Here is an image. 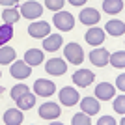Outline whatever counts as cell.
Returning <instances> with one entry per match:
<instances>
[{"instance_id": "7402d4cb", "label": "cell", "mask_w": 125, "mask_h": 125, "mask_svg": "<svg viewBox=\"0 0 125 125\" xmlns=\"http://www.w3.org/2000/svg\"><path fill=\"white\" fill-rule=\"evenodd\" d=\"M15 49L13 47H2L0 49V63L2 65H8V63L15 62Z\"/></svg>"}, {"instance_id": "e0dca14e", "label": "cell", "mask_w": 125, "mask_h": 125, "mask_svg": "<svg viewBox=\"0 0 125 125\" xmlns=\"http://www.w3.org/2000/svg\"><path fill=\"white\" fill-rule=\"evenodd\" d=\"M62 43H63V39H62L60 34H52V36L45 37V41H43V49L49 51V52H54V51H58V49L62 47Z\"/></svg>"}, {"instance_id": "d6986e66", "label": "cell", "mask_w": 125, "mask_h": 125, "mask_svg": "<svg viewBox=\"0 0 125 125\" xmlns=\"http://www.w3.org/2000/svg\"><path fill=\"white\" fill-rule=\"evenodd\" d=\"M123 10V0H104L103 2V11L108 15H116Z\"/></svg>"}, {"instance_id": "277c9868", "label": "cell", "mask_w": 125, "mask_h": 125, "mask_svg": "<svg viewBox=\"0 0 125 125\" xmlns=\"http://www.w3.org/2000/svg\"><path fill=\"white\" fill-rule=\"evenodd\" d=\"M45 71H47L49 75L58 77V75H63L67 71V63L63 62L62 58H51V60L45 62Z\"/></svg>"}, {"instance_id": "484cf974", "label": "cell", "mask_w": 125, "mask_h": 125, "mask_svg": "<svg viewBox=\"0 0 125 125\" xmlns=\"http://www.w3.org/2000/svg\"><path fill=\"white\" fill-rule=\"evenodd\" d=\"M28 92H30V90H28V86H24V84H17V86H13V90H11V99L17 101L21 95L28 94Z\"/></svg>"}, {"instance_id": "9c48e42d", "label": "cell", "mask_w": 125, "mask_h": 125, "mask_svg": "<svg viewBox=\"0 0 125 125\" xmlns=\"http://www.w3.org/2000/svg\"><path fill=\"white\" fill-rule=\"evenodd\" d=\"M60 114H62V110L56 103H45L39 106V116L43 120H56L60 118Z\"/></svg>"}, {"instance_id": "7a4b0ae2", "label": "cell", "mask_w": 125, "mask_h": 125, "mask_svg": "<svg viewBox=\"0 0 125 125\" xmlns=\"http://www.w3.org/2000/svg\"><path fill=\"white\" fill-rule=\"evenodd\" d=\"M63 54H65V58H67V62L75 63V65H78V63L84 62V51L82 47L78 45V43H67V47L63 49Z\"/></svg>"}, {"instance_id": "4fadbf2b", "label": "cell", "mask_w": 125, "mask_h": 125, "mask_svg": "<svg viewBox=\"0 0 125 125\" xmlns=\"http://www.w3.org/2000/svg\"><path fill=\"white\" fill-rule=\"evenodd\" d=\"M114 94H116V88L112 86V84H108V82H101L99 86L95 88V97H97V99H101V101L112 99V97H114Z\"/></svg>"}, {"instance_id": "6da1fadb", "label": "cell", "mask_w": 125, "mask_h": 125, "mask_svg": "<svg viewBox=\"0 0 125 125\" xmlns=\"http://www.w3.org/2000/svg\"><path fill=\"white\" fill-rule=\"evenodd\" d=\"M52 22H54V26L58 30L69 32V30H73V26H75V17L71 13H67V11H56V15L52 17Z\"/></svg>"}, {"instance_id": "d6a6232c", "label": "cell", "mask_w": 125, "mask_h": 125, "mask_svg": "<svg viewBox=\"0 0 125 125\" xmlns=\"http://www.w3.org/2000/svg\"><path fill=\"white\" fill-rule=\"evenodd\" d=\"M84 2H86V0H69V4H71V6H82Z\"/></svg>"}, {"instance_id": "f1b7e54d", "label": "cell", "mask_w": 125, "mask_h": 125, "mask_svg": "<svg viewBox=\"0 0 125 125\" xmlns=\"http://www.w3.org/2000/svg\"><path fill=\"white\" fill-rule=\"evenodd\" d=\"M114 110L118 114H125V95H120V97L114 101Z\"/></svg>"}, {"instance_id": "836d02e7", "label": "cell", "mask_w": 125, "mask_h": 125, "mask_svg": "<svg viewBox=\"0 0 125 125\" xmlns=\"http://www.w3.org/2000/svg\"><path fill=\"white\" fill-rule=\"evenodd\" d=\"M2 92H4V88H2V86H0V94H2Z\"/></svg>"}, {"instance_id": "ac0fdd59", "label": "cell", "mask_w": 125, "mask_h": 125, "mask_svg": "<svg viewBox=\"0 0 125 125\" xmlns=\"http://www.w3.org/2000/svg\"><path fill=\"white\" fill-rule=\"evenodd\" d=\"M24 62L28 63V65H39V63H43V51H39V49H28L24 54Z\"/></svg>"}, {"instance_id": "d4e9b609", "label": "cell", "mask_w": 125, "mask_h": 125, "mask_svg": "<svg viewBox=\"0 0 125 125\" xmlns=\"http://www.w3.org/2000/svg\"><path fill=\"white\" fill-rule=\"evenodd\" d=\"M108 63H112L114 67H120L123 69L125 67V52L120 51V52H114L112 56H108Z\"/></svg>"}, {"instance_id": "8fae6325", "label": "cell", "mask_w": 125, "mask_h": 125, "mask_svg": "<svg viewBox=\"0 0 125 125\" xmlns=\"http://www.w3.org/2000/svg\"><path fill=\"white\" fill-rule=\"evenodd\" d=\"M78 17H80V22H82V24H88V26L97 24V22L101 21V13L97 10H94V8H86V10H82Z\"/></svg>"}, {"instance_id": "f546056e", "label": "cell", "mask_w": 125, "mask_h": 125, "mask_svg": "<svg viewBox=\"0 0 125 125\" xmlns=\"http://www.w3.org/2000/svg\"><path fill=\"white\" fill-rule=\"evenodd\" d=\"M97 123L99 125H116V121H114V118H110V116H103Z\"/></svg>"}, {"instance_id": "83f0119b", "label": "cell", "mask_w": 125, "mask_h": 125, "mask_svg": "<svg viewBox=\"0 0 125 125\" xmlns=\"http://www.w3.org/2000/svg\"><path fill=\"white\" fill-rule=\"evenodd\" d=\"M92 121H90V116L88 114H75L73 120H71V125H90Z\"/></svg>"}, {"instance_id": "5b68a950", "label": "cell", "mask_w": 125, "mask_h": 125, "mask_svg": "<svg viewBox=\"0 0 125 125\" xmlns=\"http://www.w3.org/2000/svg\"><path fill=\"white\" fill-rule=\"evenodd\" d=\"M10 75L13 78L22 80V78H28L32 75V67L24 62V60H22V62H13V65L10 67Z\"/></svg>"}, {"instance_id": "52a82bcc", "label": "cell", "mask_w": 125, "mask_h": 125, "mask_svg": "<svg viewBox=\"0 0 125 125\" xmlns=\"http://www.w3.org/2000/svg\"><path fill=\"white\" fill-rule=\"evenodd\" d=\"M34 92H36L37 95H41V97H51V95L56 92V86H54V82H51V80L39 78V80L34 82Z\"/></svg>"}, {"instance_id": "44dd1931", "label": "cell", "mask_w": 125, "mask_h": 125, "mask_svg": "<svg viewBox=\"0 0 125 125\" xmlns=\"http://www.w3.org/2000/svg\"><path fill=\"white\" fill-rule=\"evenodd\" d=\"M15 103H17V106H19V108H21V110H30L32 106L36 104V95L28 92V94L21 95V97H19V99H17Z\"/></svg>"}, {"instance_id": "30bf717a", "label": "cell", "mask_w": 125, "mask_h": 125, "mask_svg": "<svg viewBox=\"0 0 125 125\" xmlns=\"http://www.w3.org/2000/svg\"><path fill=\"white\" fill-rule=\"evenodd\" d=\"M95 75L92 73V71H88V69H78L77 73L73 75V82L77 84V86H80V88H88L90 84L94 82Z\"/></svg>"}, {"instance_id": "5bb4252c", "label": "cell", "mask_w": 125, "mask_h": 125, "mask_svg": "<svg viewBox=\"0 0 125 125\" xmlns=\"http://www.w3.org/2000/svg\"><path fill=\"white\" fill-rule=\"evenodd\" d=\"M86 41H88V45H92V47H99L104 41V32L101 30V28H90V30L86 32Z\"/></svg>"}, {"instance_id": "603a6c76", "label": "cell", "mask_w": 125, "mask_h": 125, "mask_svg": "<svg viewBox=\"0 0 125 125\" xmlns=\"http://www.w3.org/2000/svg\"><path fill=\"white\" fill-rule=\"evenodd\" d=\"M2 19H4L6 24H15L19 19H21V13L15 10V8H6L2 11Z\"/></svg>"}, {"instance_id": "4316f807", "label": "cell", "mask_w": 125, "mask_h": 125, "mask_svg": "<svg viewBox=\"0 0 125 125\" xmlns=\"http://www.w3.org/2000/svg\"><path fill=\"white\" fill-rule=\"evenodd\" d=\"M65 0H45V8L51 11H62Z\"/></svg>"}, {"instance_id": "9a60e30c", "label": "cell", "mask_w": 125, "mask_h": 125, "mask_svg": "<svg viewBox=\"0 0 125 125\" xmlns=\"http://www.w3.org/2000/svg\"><path fill=\"white\" fill-rule=\"evenodd\" d=\"M22 121H24V118H22L21 108H10L4 112V123L6 125H21Z\"/></svg>"}, {"instance_id": "ba28073f", "label": "cell", "mask_w": 125, "mask_h": 125, "mask_svg": "<svg viewBox=\"0 0 125 125\" xmlns=\"http://www.w3.org/2000/svg\"><path fill=\"white\" fill-rule=\"evenodd\" d=\"M49 32H51V24L45 22V21L34 22V24L28 26V34H30L32 37H36V39H43V37H47Z\"/></svg>"}, {"instance_id": "cb8c5ba5", "label": "cell", "mask_w": 125, "mask_h": 125, "mask_svg": "<svg viewBox=\"0 0 125 125\" xmlns=\"http://www.w3.org/2000/svg\"><path fill=\"white\" fill-rule=\"evenodd\" d=\"M13 37V24H4L0 26V47H4L6 43Z\"/></svg>"}, {"instance_id": "4dcf8cb0", "label": "cell", "mask_w": 125, "mask_h": 125, "mask_svg": "<svg viewBox=\"0 0 125 125\" xmlns=\"http://www.w3.org/2000/svg\"><path fill=\"white\" fill-rule=\"evenodd\" d=\"M0 4L6 6V8H15L19 4V0H0Z\"/></svg>"}, {"instance_id": "7c38bea8", "label": "cell", "mask_w": 125, "mask_h": 125, "mask_svg": "<svg viewBox=\"0 0 125 125\" xmlns=\"http://www.w3.org/2000/svg\"><path fill=\"white\" fill-rule=\"evenodd\" d=\"M108 51L106 49H94V51L90 52V62L94 63V65H97V67H103V65H106L108 63Z\"/></svg>"}, {"instance_id": "8992f818", "label": "cell", "mask_w": 125, "mask_h": 125, "mask_svg": "<svg viewBox=\"0 0 125 125\" xmlns=\"http://www.w3.org/2000/svg\"><path fill=\"white\" fill-rule=\"evenodd\" d=\"M78 99H80V95H78V92L75 88H71V86L62 88V92H60V103L62 104H65V106H75V104L78 103Z\"/></svg>"}, {"instance_id": "3957f363", "label": "cell", "mask_w": 125, "mask_h": 125, "mask_svg": "<svg viewBox=\"0 0 125 125\" xmlns=\"http://www.w3.org/2000/svg\"><path fill=\"white\" fill-rule=\"evenodd\" d=\"M41 13H43V6L36 0H28L21 6V15L26 19H37V17H41Z\"/></svg>"}, {"instance_id": "e575fe53", "label": "cell", "mask_w": 125, "mask_h": 125, "mask_svg": "<svg viewBox=\"0 0 125 125\" xmlns=\"http://www.w3.org/2000/svg\"><path fill=\"white\" fill-rule=\"evenodd\" d=\"M0 77H2V73H0Z\"/></svg>"}, {"instance_id": "ffe728a7", "label": "cell", "mask_w": 125, "mask_h": 125, "mask_svg": "<svg viewBox=\"0 0 125 125\" xmlns=\"http://www.w3.org/2000/svg\"><path fill=\"white\" fill-rule=\"evenodd\" d=\"M104 32H108L110 36H123L125 24H123V21H108L106 26H104Z\"/></svg>"}, {"instance_id": "2e32d148", "label": "cell", "mask_w": 125, "mask_h": 125, "mask_svg": "<svg viewBox=\"0 0 125 125\" xmlns=\"http://www.w3.org/2000/svg\"><path fill=\"white\" fill-rule=\"evenodd\" d=\"M80 108H82L84 114L94 116V114L99 112V101L94 99V97H84V99L80 101Z\"/></svg>"}, {"instance_id": "1f68e13d", "label": "cell", "mask_w": 125, "mask_h": 125, "mask_svg": "<svg viewBox=\"0 0 125 125\" xmlns=\"http://www.w3.org/2000/svg\"><path fill=\"white\" fill-rule=\"evenodd\" d=\"M118 88H120L121 92L125 90V75H120V77H118Z\"/></svg>"}]
</instances>
